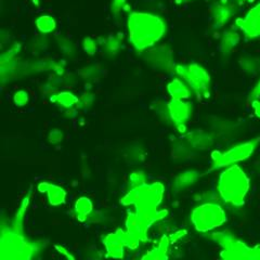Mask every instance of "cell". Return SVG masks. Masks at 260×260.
Listing matches in <instances>:
<instances>
[{"label": "cell", "instance_id": "277c9868", "mask_svg": "<svg viewBox=\"0 0 260 260\" xmlns=\"http://www.w3.org/2000/svg\"><path fill=\"white\" fill-rule=\"evenodd\" d=\"M218 193L222 201L232 206H243L250 188L246 173L237 164L225 167L219 176Z\"/></svg>", "mask_w": 260, "mask_h": 260}, {"label": "cell", "instance_id": "d4e9b609", "mask_svg": "<svg viewBox=\"0 0 260 260\" xmlns=\"http://www.w3.org/2000/svg\"><path fill=\"white\" fill-rule=\"evenodd\" d=\"M36 27L42 34H50L56 28V21L51 15H40L36 20Z\"/></svg>", "mask_w": 260, "mask_h": 260}, {"label": "cell", "instance_id": "484cf974", "mask_svg": "<svg viewBox=\"0 0 260 260\" xmlns=\"http://www.w3.org/2000/svg\"><path fill=\"white\" fill-rule=\"evenodd\" d=\"M101 74V68L98 64H91L85 67L80 70L79 76L87 80V81H92L95 80Z\"/></svg>", "mask_w": 260, "mask_h": 260}, {"label": "cell", "instance_id": "44dd1931", "mask_svg": "<svg viewBox=\"0 0 260 260\" xmlns=\"http://www.w3.org/2000/svg\"><path fill=\"white\" fill-rule=\"evenodd\" d=\"M200 177V174L198 172H194V170H189V172H183L180 175H178L175 179L174 182V188L177 191H183L188 189L189 186L193 185Z\"/></svg>", "mask_w": 260, "mask_h": 260}, {"label": "cell", "instance_id": "d6a6232c", "mask_svg": "<svg viewBox=\"0 0 260 260\" xmlns=\"http://www.w3.org/2000/svg\"><path fill=\"white\" fill-rule=\"evenodd\" d=\"M126 5V0H113L111 4V14L114 16H118L121 12V10L124 9V7Z\"/></svg>", "mask_w": 260, "mask_h": 260}, {"label": "cell", "instance_id": "5b68a950", "mask_svg": "<svg viewBox=\"0 0 260 260\" xmlns=\"http://www.w3.org/2000/svg\"><path fill=\"white\" fill-rule=\"evenodd\" d=\"M209 239L221 247L220 257L224 260H260V246H249L230 231L209 234Z\"/></svg>", "mask_w": 260, "mask_h": 260}, {"label": "cell", "instance_id": "f546056e", "mask_svg": "<svg viewBox=\"0 0 260 260\" xmlns=\"http://www.w3.org/2000/svg\"><path fill=\"white\" fill-rule=\"evenodd\" d=\"M13 101L16 107H25L29 101V95L25 90H19L14 93Z\"/></svg>", "mask_w": 260, "mask_h": 260}, {"label": "cell", "instance_id": "4dcf8cb0", "mask_svg": "<svg viewBox=\"0 0 260 260\" xmlns=\"http://www.w3.org/2000/svg\"><path fill=\"white\" fill-rule=\"evenodd\" d=\"M94 100V94L91 92H86L85 94L81 95L78 100V103L76 105V109H87L90 107Z\"/></svg>", "mask_w": 260, "mask_h": 260}, {"label": "cell", "instance_id": "1f68e13d", "mask_svg": "<svg viewBox=\"0 0 260 260\" xmlns=\"http://www.w3.org/2000/svg\"><path fill=\"white\" fill-rule=\"evenodd\" d=\"M83 47H84V50L86 53H88L89 55H93V54H95V52L98 50V43H96V40H94L93 38L87 37L84 39Z\"/></svg>", "mask_w": 260, "mask_h": 260}, {"label": "cell", "instance_id": "836d02e7", "mask_svg": "<svg viewBox=\"0 0 260 260\" xmlns=\"http://www.w3.org/2000/svg\"><path fill=\"white\" fill-rule=\"evenodd\" d=\"M48 139L51 144H58L63 140V134L60 129H53L52 132L49 134Z\"/></svg>", "mask_w": 260, "mask_h": 260}, {"label": "cell", "instance_id": "f1b7e54d", "mask_svg": "<svg viewBox=\"0 0 260 260\" xmlns=\"http://www.w3.org/2000/svg\"><path fill=\"white\" fill-rule=\"evenodd\" d=\"M49 46V40L46 36H42V37H37L34 40V44H32V52L39 54L44 51L47 50V48Z\"/></svg>", "mask_w": 260, "mask_h": 260}, {"label": "cell", "instance_id": "2e32d148", "mask_svg": "<svg viewBox=\"0 0 260 260\" xmlns=\"http://www.w3.org/2000/svg\"><path fill=\"white\" fill-rule=\"evenodd\" d=\"M37 189L40 193H47L49 204L51 206H60L65 202V199H67V191L56 184L40 182Z\"/></svg>", "mask_w": 260, "mask_h": 260}, {"label": "cell", "instance_id": "7a4b0ae2", "mask_svg": "<svg viewBox=\"0 0 260 260\" xmlns=\"http://www.w3.org/2000/svg\"><path fill=\"white\" fill-rule=\"evenodd\" d=\"M46 243L44 241H31L26 238L24 231L15 230L10 226H3L2 231V243H0V250H2L3 260H26L36 257L43 248H45Z\"/></svg>", "mask_w": 260, "mask_h": 260}, {"label": "cell", "instance_id": "4fadbf2b", "mask_svg": "<svg viewBox=\"0 0 260 260\" xmlns=\"http://www.w3.org/2000/svg\"><path fill=\"white\" fill-rule=\"evenodd\" d=\"M237 26L248 39L260 37V3L247 12L243 19H238Z\"/></svg>", "mask_w": 260, "mask_h": 260}, {"label": "cell", "instance_id": "6da1fadb", "mask_svg": "<svg viewBox=\"0 0 260 260\" xmlns=\"http://www.w3.org/2000/svg\"><path fill=\"white\" fill-rule=\"evenodd\" d=\"M128 40L135 50L142 52L164 37L167 26L159 15L150 12H132L127 20Z\"/></svg>", "mask_w": 260, "mask_h": 260}, {"label": "cell", "instance_id": "ac0fdd59", "mask_svg": "<svg viewBox=\"0 0 260 260\" xmlns=\"http://www.w3.org/2000/svg\"><path fill=\"white\" fill-rule=\"evenodd\" d=\"M174 243L172 235H162L158 245L156 247H154L151 249L149 253H146L144 256H142V259H153V260H161V259H166L167 258V253L170 244Z\"/></svg>", "mask_w": 260, "mask_h": 260}, {"label": "cell", "instance_id": "ffe728a7", "mask_svg": "<svg viewBox=\"0 0 260 260\" xmlns=\"http://www.w3.org/2000/svg\"><path fill=\"white\" fill-rule=\"evenodd\" d=\"M93 209L92 202L87 197L79 198L74 205V214L79 221H85L91 215Z\"/></svg>", "mask_w": 260, "mask_h": 260}, {"label": "cell", "instance_id": "3957f363", "mask_svg": "<svg viewBox=\"0 0 260 260\" xmlns=\"http://www.w3.org/2000/svg\"><path fill=\"white\" fill-rule=\"evenodd\" d=\"M167 210L153 211H128L126 218V230L118 229L127 248L136 249L141 242L148 240V231L151 225L166 218Z\"/></svg>", "mask_w": 260, "mask_h": 260}, {"label": "cell", "instance_id": "8fae6325", "mask_svg": "<svg viewBox=\"0 0 260 260\" xmlns=\"http://www.w3.org/2000/svg\"><path fill=\"white\" fill-rule=\"evenodd\" d=\"M169 117L174 121L175 127L179 133H185L186 123L192 115V107L188 102L183 100H174L169 101L167 104Z\"/></svg>", "mask_w": 260, "mask_h": 260}, {"label": "cell", "instance_id": "52a82bcc", "mask_svg": "<svg viewBox=\"0 0 260 260\" xmlns=\"http://www.w3.org/2000/svg\"><path fill=\"white\" fill-rule=\"evenodd\" d=\"M228 220L224 209L216 203H205L195 207L191 214V222L195 230L207 233L221 226Z\"/></svg>", "mask_w": 260, "mask_h": 260}, {"label": "cell", "instance_id": "603a6c76", "mask_svg": "<svg viewBox=\"0 0 260 260\" xmlns=\"http://www.w3.org/2000/svg\"><path fill=\"white\" fill-rule=\"evenodd\" d=\"M100 45L102 46L103 51L107 54H110V55L117 54L120 49L123 48V36H120V34L110 36L108 38L103 39L102 44Z\"/></svg>", "mask_w": 260, "mask_h": 260}, {"label": "cell", "instance_id": "4316f807", "mask_svg": "<svg viewBox=\"0 0 260 260\" xmlns=\"http://www.w3.org/2000/svg\"><path fill=\"white\" fill-rule=\"evenodd\" d=\"M56 43H58V46L60 48V50L63 52V54L70 56V58L75 54V47L73 45L72 40H70L69 38L58 37Z\"/></svg>", "mask_w": 260, "mask_h": 260}, {"label": "cell", "instance_id": "8d00e7d4", "mask_svg": "<svg viewBox=\"0 0 260 260\" xmlns=\"http://www.w3.org/2000/svg\"><path fill=\"white\" fill-rule=\"evenodd\" d=\"M251 107H253L255 115H256L258 118H260V100H259V99H256V100L251 101Z\"/></svg>", "mask_w": 260, "mask_h": 260}, {"label": "cell", "instance_id": "9a60e30c", "mask_svg": "<svg viewBox=\"0 0 260 260\" xmlns=\"http://www.w3.org/2000/svg\"><path fill=\"white\" fill-rule=\"evenodd\" d=\"M103 245L107 249V257L109 258H123L125 253V243L117 229L115 232L105 235L102 240Z\"/></svg>", "mask_w": 260, "mask_h": 260}, {"label": "cell", "instance_id": "cb8c5ba5", "mask_svg": "<svg viewBox=\"0 0 260 260\" xmlns=\"http://www.w3.org/2000/svg\"><path fill=\"white\" fill-rule=\"evenodd\" d=\"M186 139H188L189 143L194 146L195 149L204 150L213 144V139L208 135L202 132H193L186 137Z\"/></svg>", "mask_w": 260, "mask_h": 260}, {"label": "cell", "instance_id": "d6986e66", "mask_svg": "<svg viewBox=\"0 0 260 260\" xmlns=\"http://www.w3.org/2000/svg\"><path fill=\"white\" fill-rule=\"evenodd\" d=\"M78 100H79V98L70 91H61L58 93H53L50 96V101L52 103L58 104L64 109L76 108Z\"/></svg>", "mask_w": 260, "mask_h": 260}, {"label": "cell", "instance_id": "5bb4252c", "mask_svg": "<svg viewBox=\"0 0 260 260\" xmlns=\"http://www.w3.org/2000/svg\"><path fill=\"white\" fill-rule=\"evenodd\" d=\"M234 7L229 3H218L211 8V18H213V27L219 29L223 27L234 15Z\"/></svg>", "mask_w": 260, "mask_h": 260}, {"label": "cell", "instance_id": "e575fe53", "mask_svg": "<svg viewBox=\"0 0 260 260\" xmlns=\"http://www.w3.org/2000/svg\"><path fill=\"white\" fill-rule=\"evenodd\" d=\"M260 98V79L258 80V83L255 85V87L253 88V90L250 91L249 94V100L253 101L256 99H259Z\"/></svg>", "mask_w": 260, "mask_h": 260}, {"label": "cell", "instance_id": "83f0119b", "mask_svg": "<svg viewBox=\"0 0 260 260\" xmlns=\"http://www.w3.org/2000/svg\"><path fill=\"white\" fill-rule=\"evenodd\" d=\"M146 175L143 172H134L129 176V186L130 189L138 188L146 183Z\"/></svg>", "mask_w": 260, "mask_h": 260}, {"label": "cell", "instance_id": "d590c367", "mask_svg": "<svg viewBox=\"0 0 260 260\" xmlns=\"http://www.w3.org/2000/svg\"><path fill=\"white\" fill-rule=\"evenodd\" d=\"M55 249L58 250L61 255H64L65 257L69 258V259H75V257L73 256V255H71L70 251L67 248H65L64 246H62V245H55Z\"/></svg>", "mask_w": 260, "mask_h": 260}, {"label": "cell", "instance_id": "7c38bea8", "mask_svg": "<svg viewBox=\"0 0 260 260\" xmlns=\"http://www.w3.org/2000/svg\"><path fill=\"white\" fill-rule=\"evenodd\" d=\"M20 50L21 44H15L3 53L2 60H0V67H2V77L4 81L6 78L10 79L16 76L21 72L22 64L18 59Z\"/></svg>", "mask_w": 260, "mask_h": 260}, {"label": "cell", "instance_id": "8992f818", "mask_svg": "<svg viewBox=\"0 0 260 260\" xmlns=\"http://www.w3.org/2000/svg\"><path fill=\"white\" fill-rule=\"evenodd\" d=\"M165 188L160 182L152 184L145 183L138 188L130 189V191L120 200L125 206L134 205L136 210L153 211L156 210L162 201Z\"/></svg>", "mask_w": 260, "mask_h": 260}, {"label": "cell", "instance_id": "30bf717a", "mask_svg": "<svg viewBox=\"0 0 260 260\" xmlns=\"http://www.w3.org/2000/svg\"><path fill=\"white\" fill-rule=\"evenodd\" d=\"M144 61L154 70L161 72H170L176 69L173 51L164 45L148 49L144 54Z\"/></svg>", "mask_w": 260, "mask_h": 260}, {"label": "cell", "instance_id": "e0dca14e", "mask_svg": "<svg viewBox=\"0 0 260 260\" xmlns=\"http://www.w3.org/2000/svg\"><path fill=\"white\" fill-rule=\"evenodd\" d=\"M167 91L174 100H185L191 95V88L189 85L179 78L170 81L167 85Z\"/></svg>", "mask_w": 260, "mask_h": 260}, {"label": "cell", "instance_id": "9c48e42d", "mask_svg": "<svg viewBox=\"0 0 260 260\" xmlns=\"http://www.w3.org/2000/svg\"><path fill=\"white\" fill-rule=\"evenodd\" d=\"M176 73L180 76L198 95L208 98L210 95L211 78L208 72L201 64H179Z\"/></svg>", "mask_w": 260, "mask_h": 260}, {"label": "cell", "instance_id": "ba28073f", "mask_svg": "<svg viewBox=\"0 0 260 260\" xmlns=\"http://www.w3.org/2000/svg\"><path fill=\"white\" fill-rule=\"evenodd\" d=\"M259 143L260 137H257L255 139H251L249 141L235 145L233 148L224 152L214 151L211 153V161H213L211 169L224 168L228 166L238 164V162L245 159H248L257 150Z\"/></svg>", "mask_w": 260, "mask_h": 260}, {"label": "cell", "instance_id": "ab89813d", "mask_svg": "<svg viewBox=\"0 0 260 260\" xmlns=\"http://www.w3.org/2000/svg\"><path fill=\"white\" fill-rule=\"evenodd\" d=\"M246 2H254V0H246Z\"/></svg>", "mask_w": 260, "mask_h": 260}, {"label": "cell", "instance_id": "7402d4cb", "mask_svg": "<svg viewBox=\"0 0 260 260\" xmlns=\"http://www.w3.org/2000/svg\"><path fill=\"white\" fill-rule=\"evenodd\" d=\"M240 43V35L233 29H228L223 32L220 42V51L222 54H229Z\"/></svg>", "mask_w": 260, "mask_h": 260}, {"label": "cell", "instance_id": "f35d334b", "mask_svg": "<svg viewBox=\"0 0 260 260\" xmlns=\"http://www.w3.org/2000/svg\"><path fill=\"white\" fill-rule=\"evenodd\" d=\"M179 2H182V3H186V2H192V0H179Z\"/></svg>", "mask_w": 260, "mask_h": 260}, {"label": "cell", "instance_id": "74e56055", "mask_svg": "<svg viewBox=\"0 0 260 260\" xmlns=\"http://www.w3.org/2000/svg\"><path fill=\"white\" fill-rule=\"evenodd\" d=\"M39 2H40V0H31V3L34 4L35 6H39Z\"/></svg>", "mask_w": 260, "mask_h": 260}]
</instances>
